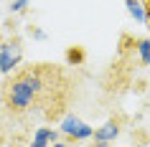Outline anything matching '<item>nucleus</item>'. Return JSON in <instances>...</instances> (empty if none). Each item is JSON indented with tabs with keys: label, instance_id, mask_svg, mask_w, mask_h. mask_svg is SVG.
Returning <instances> with one entry per match:
<instances>
[{
	"label": "nucleus",
	"instance_id": "6",
	"mask_svg": "<svg viewBox=\"0 0 150 147\" xmlns=\"http://www.w3.org/2000/svg\"><path fill=\"white\" fill-rule=\"evenodd\" d=\"M125 5H127V10L135 15V20H145V23H148V15H145V8H142L140 0H125Z\"/></svg>",
	"mask_w": 150,
	"mask_h": 147
},
{
	"label": "nucleus",
	"instance_id": "7",
	"mask_svg": "<svg viewBox=\"0 0 150 147\" xmlns=\"http://www.w3.org/2000/svg\"><path fill=\"white\" fill-rule=\"evenodd\" d=\"M137 51H140V61L145 63V66H150V41L148 38L137 41Z\"/></svg>",
	"mask_w": 150,
	"mask_h": 147
},
{
	"label": "nucleus",
	"instance_id": "12",
	"mask_svg": "<svg viewBox=\"0 0 150 147\" xmlns=\"http://www.w3.org/2000/svg\"><path fill=\"white\" fill-rule=\"evenodd\" d=\"M148 28H150V18H148Z\"/></svg>",
	"mask_w": 150,
	"mask_h": 147
},
{
	"label": "nucleus",
	"instance_id": "9",
	"mask_svg": "<svg viewBox=\"0 0 150 147\" xmlns=\"http://www.w3.org/2000/svg\"><path fill=\"white\" fill-rule=\"evenodd\" d=\"M23 5H25V0H16L10 8H13V10H23Z\"/></svg>",
	"mask_w": 150,
	"mask_h": 147
},
{
	"label": "nucleus",
	"instance_id": "10",
	"mask_svg": "<svg viewBox=\"0 0 150 147\" xmlns=\"http://www.w3.org/2000/svg\"><path fill=\"white\" fill-rule=\"evenodd\" d=\"M140 3H142V8H145V15L150 18V0H140Z\"/></svg>",
	"mask_w": 150,
	"mask_h": 147
},
{
	"label": "nucleus",
	"instance_id": "8",
	"mask_svg": "<svg viewBox=\"0 0 150 147\" xmlns=\"http://www.w3.org/2000/svg\"><path fill=\"white\" fill-rule=\"evenodd\" d=\"M81 58H84V53H81V48H69L66 51V61L74 66V63H81Z\"/></svg>",
	"mask_w": 150,
	"mask_h": 147
},
{
	"label": "nucleus",
	"instance_id": "5",
	"mask_svg": "<svg viewBox=\"0 0 150 147\" xmlns=\"http://www.w3.org/2000/svg\"><path fill=\"white\" fill-rule=\"evenodd\" d=\"M56 137H59V134H56L54 129H48V127H38V129H36V139L31 142V147H46L48 142H56Z\"/></svg>",
	"mask_w": 150,
	"mask_h": 147
},
{
	"label": "nucleus",
	"instance_id": "2",
	"mask_svg": "<svg viewBox=\"0 0 150 147\" xmlns=\"http://www.w3.org/2000/svg\"><path fill=\"white\" fill-rule=\"evenodd\" d=\"M61 132H64L69 139H87V137H92V134H94V129H92V127H87L84 122H79L76 117H64Z\"/></svg>",
	"mask_w": 150,
	"mask_h": 147
},
{
	"label": "nucleus",
	"instance_id": "3",
	"mask_svg": "<svg viewBox=\"0 0 150 147\" xmlns=\"http://www.w3.org/2000/svg\"><path fill=\"white\" fill-rule=\"evenodd\" d=\"M18 63H21V48L16 43H3L0 46V71L3 74H13Z\"/></svg>",
	"mask_w": 150,
	"mask_h": 147
},
{
	"label": "nucleus",
	"instance_id": "4",
	"mask_svg": "<svg viewBox=\"0 0 150 147\" xmlns=\"http://www.w3.org/2000/svg\"><path fill=\"white\" fill-rule=\"evenodd\" d=\"M117 134H120V127H117L115 122H110V124H104L102 129L94 132V142H97V147H107V142L115 139Z\"/></svg>",
	"mask_w": 150,
	"mask_h": 147
},
{
	"label": "nucleus",
	"instance_id": "1",
	"mask_svg": "<svg viewBox=\"0 0 150 147\" xmlns=\"http://www.w3.org/2000/svg\"><path fill=\"white\" fill-rule=\"evenodd\" d=\"M74 99V81L54 63H31L8 74L0 86V101L13 119L59 122Z\"/></svg>",
	"mask_w": 150,
	"mask_h": 147
},
{
	"label": "nucleus",
	"instance_id": "11",
	"mask_svg": "<svg viewBox=\"0 0 150 147\" xmlns=\"http://www.w3.org/2000/svg\"><path fill=\"white\" fill-rule=\"evenodd\" d=\"M54 147H69V145H64V142H59V145H54Z\"/></svg>",
	"mask_w": 150,
	"mask_h": 147
}]
</instances>
